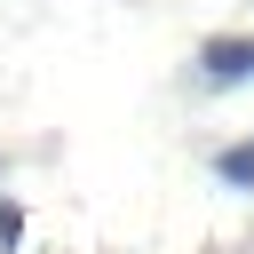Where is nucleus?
I'll list each match as a JSON object with an SVG mask.
<instances>
[{"mask_svg":"<svg viewBox=\"0 0 254 254\" xmlns=\"http://www.w3.org/2000/svg\"><path fill=\"white\" fill-rule=\"evenodd\" d=\"M254 71V40H206V79L214 87H238Z\"/></svg>","mask_w":254,"mask_h":254,"instance_id":"nucleus-1","label":"nucleus"},{"mask_svg":"<svg viewBox=\"0 0 254 254\" xmlns=\"http://www.w3.org/2000/svg\"><path fill=\"white\" fill-rule=\"evenodd\" d=\"M214 167H222V183H238V190H254V143H230V151H222Z\"/></svg>","mask_w":254,"mask_h":254,"instance_id":"nucleus-2","label":"nucleus"}]
</instances>
